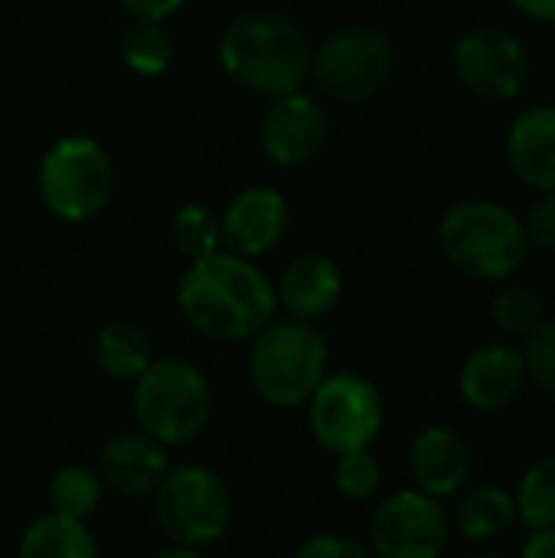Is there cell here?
<instances>
[{"instance_id": "d6986e66", "label": "cell", "mask_w": 555, "mask_h": 558, "mask_svg": "<svg viewBox=\"0 0 555 558\" xmlns=\"http://www.w3.org/2000/svg\"><path fill=\"white\" fill-rule=\"evenodd\" d=\"M92 353H95L98 369L114 383H137L150 369V363L157 360L147 330L131 324V320L105 324L95 333Z\"/></svg>"}, {"instance_id": "cb8c5ba5", "label": "cell", "mask_w": 555, "mask_h": 558, "mask_svg": "<svg viewBox=\"0 0 555 558\" xmlns=\"http://www.w3.org/2000/svg\"><path fill=\"white\" fill-rule=\"evenodd\" d=\"M517 517L533 530H555V454L536 461L517 487Z\"/></svg>"}, {"instance_id": "ba28073f", "label": "cell", "mask_w": 555, "mask_h": 558, "mask_svg": "<svg viewBox=\"0 0 555 558\" xmlns=\"http://www.w3.org/2000/svg\"><path fill=\"white\" fill-rule=\"evenodd\" d=\"M396 72V46L376 26H340L317 49L311 75L317 85L343 105H363L376 98Z\"/></svg>"}, {"instance_id": "30bf717a", "label": "cell", "mask_w": 555, "mask_h": 558, "mask_svg": "<svg viewBox=\"0 0 555 558\" xmlns=\"http://www.w3.org/2000/svg\"><path fill=\"white\" fill-rule=\"evenodd\" d=\"M458 82L484 101H510L527 88L530 52L504 26H471L451 52Z\"/></svg>"}, {"instance_id": "f546056e", "label": "cell", "mask_w": 555, "mask_h": 558, "mask_svg": "<svg viewBox=\"0 0 555 558\" xmlns=\"http://www.w3.org/2000/svg\"><path fill=\"white\" fill-rule=\"evenodd\" d=\"M294 558H376L363 543L340 536V533H321L311 536L307 543H301V549L294 553Z\"/></svg>"}, {"instance_id": "9c48e42d", "label": "cell", "mask_w": 555, "mask_h": 558, "mask_svg": "<svg viewBox=\"0 0 555 558\" xmlns=\"http://www.w3.org/2000/svg\"><path fill=\"white\" fill-rule=\"evenodd\" d=\"M304 409L311 438L334 458L370 448L386 418L379 389L360 373L324 376Z\"/></svg>"}, {"instance_id": "e0dca14e", "label": "cell", "mask_w": 555, "mask_h": 558, "mask_svg": "<svg viewBox=\"0 0 555 558\" xmlns=\"http://www.w3.org/2000/svg\"><path fill=\"white\" fill-rule=\"evenodd\" d=\"M275 298L288 317L317 324L340 304L343 275H340L337 262H330L327 255L307 252V255H298L285 268L281 281L275 284Z\"/></svg>"}, {"instance_id": "ffe728a7", "label": "cell", "mask_w": 555, "mask_h": 558, "mask_svg": "<svg viewBox=\"0 0 555 558\" xmlns=\"http://www.w3.org/2000/svg\"><path fill=\"white\" fill-rule=\"evenodd\" d=\"M16 558H98V543L85 523L46 513L23 530Z\"/></svg>"}, {"instance_id": "e575fe53", "label": "cell", "mask_w": 555, "mask_h": 558, "mask_svg": "<svg viewBox=\"0 0 555 558\" xmlns=\"http://www.w3.org/2000/svg\"><path fill=\"white\" fill-rule=\"evenodd\" d=\"M471 558H504V556H494V553H484V556H471Z\"/></svg>"}, {"instance_id": "8992f818", "label": "cell", "mask_w": 555, "mask_h": 558, "mask_svg": "<svg viewBox=\"0 0 555 558\" xmlns=\"http://www.w3.org/2000/svg\"><path fill=\"white\" fill-rule=\"evenodd\" d=\"M154 517L173 546L206 549L232 526V490L203 464H180L154 490Z\"/></svg>"}, {"instance_id": "836d02e7", "label": "cell", "mask_w": 555, "mask_h": 558, "mask_svg": "<svg viewBox=\"0 0 555 558\" xmlns=\"http://www.w3.org/2000/svg\"><path fill=\"white\" fill-rule=\"evenodd\" d=\"M154 558H206L200 549H186V546H170L164 553H157Z\"/></svg>"}, {"instance_id": "603a6c76", "label": "cell", "mask_w": 555, "mask_h": 558, "mask_svg": "<svg viewBox=\"0 0 555 558\" xmlns=\"http://www.w3.org/2000/svg\"><path fill=\"white\" fill-rule=\"evenodd\" d=\"M173 36L164 23L157 20H134L128 29H124V39H121V59L124 65L134 72V75H144V78H157L170 69L173 62Z\"/></svg>"}, {"instance_id": "8fae6325", "label": "cell", "mask_w": 555, "mask_h": 558, "mask_svg": "<svg viewBox=\"0 0 555 558\" xmlns=\"http://www.w3.org/2000/svg\"><path fill=\"white\" fill-rule=\"evenodd\" d=\"M451 539L445 507L422 490L386 497L370 520V553L376 558H442Z\"/></svg>"}, {"instance_id": "4fadbf2b", "label": "cell", "mask_w": 555, "mask_h": 558, "mask_svg": "<svg viewBox=\"0 0 555 558\" xmlns=\"http://www.w3.org/2000/svg\"><path fill=\"white\" fill-rule=\"evenodd\" d=\"M291 222L288 199L272 186H249L226 206L219 219V235L226 252L242 258L268 255L281 245Z\"/></svg>"}, {"instance_id": "2e32d148", "label": "cell", "mask_w": 555, "mask_h": 558, "mask_svg": "<svg viewBox=\"0 0 555 558\" xmlns=\"http://www.w3.org/2000/svg\"><path fill=\"white\" fill-rule=\"evenodd\" d=\"M95 471L101 474L108 490L121 497H147L170 471V461H167V448L137 428L108 438Z\"/></svg>"}, {"instance_id": "f1b7e54d", "label": "cell", "mask_w": 555, "mask_h": 558, "mask_svg": "<svg viewBox=\"0 0 555 558\" xmlns=\"http://www.w3.org/2000/svg\"><path fill=\"white\" fill-rule=\"evenodd\" d=\"M523 232L527 242L543 248V252H555V190L540 193V199L530 206L527 219H523Z\"/></svg>"}, {"instance_id": "4dcf8cb0", "label": "cell", "mask_w": 555, "mask_h": 558, "mask_svg": "<svg viewBox=\"0 0 555 558\" xmlns=\"http://www.w3.org/2000/svg\"><path fill=\"white\" fill-rule=\"evenodd\" d=\"M121 10L131 16V20H157L164 23L167 16H173L186 0H118Z\"/></svg>"}, {"instance_id": "6da1fadb", "label": "cell", "mask_w": 555, "mask_h": 558, "mask_svg": "<svg viewBox=\"0 0 555 558\" xmlns=\"http://www.w3.org/2000/svg\"><path fill=\"white\" fill-rule=\"evenodd\" d=\"M177 307L196 333L239 343L275 320L278 298L275 284L252 258L216 248L190 262L177 288Z\"/></svg>"}, {"instance_id": "d4e9b609", "label": "cell", "mask_w": 555, "mask_h": 558, "mask_svg": "<svg viewBox=\"0 0 555 558\" xmlns=\"http://www.w3.org/2000/svg\"><path fill=\"white\" fill-rule=\"evenodd\" d=\"M170 239L177 245V252L190 262L216 252L222 245V235H219V216L209 209V206H200V203H186L173 213L170 219Z\"/></svg>"}, {"instance_id": "5bb4252c", "label": "cell", "mask_w": 555, "mask_h": 558, "mask_svg": "<svg viewBox=\"0 0 555 558\" xmlns=\"http://www.w3.org/2000/svg\"><path fill=\"white\" fill-rule=\"evenodd\" d=\"M523 353L510 343H484L461 366V396L478 412H504L527 386Z\"/></svg>"}, {"instance_id": "1f68e13d", "label": "cell", "mask_w": 555, "mask_h": 558, "mask_svg": "<svg viewBox=\"0 0 555 558\" xmlns=\"http://www.w3.org/2000/svg\"><path fill=\"white\" fill-rule=\"evenodd\" d=\"M510 7L520 10L527 20H536V23L555 26V0H510Z\"/></svg>"}, {"instance_id": "7a4b0ae2", "label": "cell", "mask_w": 555, "mask_h": 558, "mask_svg": "<svg viewBox=\"0 0 555 558\" xmlns=\"http://www.w3.org/2000/svg\"><path fill=\"white\" fill-rule=\"evenodd\" d=\"M219 62L236 85L265 98H281L301 92L311 78L314 43L294 16L249 10L222 29Z\"/></svg>"}, {"instance_id": "7c38bea8", "label": "cell", "mask_w": 555, "mask_h": 558, "mask_svg": "<svg viewBox=\"0 0 555 558\" xmlns=\"http://www.w3.org/2000/svg\"><path fill=\"white\" fill-rule=\"evenodd\" d=\"M330 134L327 111L317 98H311L304 88L272 98L265 118H262V147L278 167H304L311 163Z\"/></svg>"}, {"instance_id": "3957f363", "label": "cell", "mask_w": 555, "mask_h": 558, "mask_svg": "<svg viewBox=\"0 0 555 558\" xmlns=\"http://www.w3.org/2000/svg\"><path fill=\"white\" fill-rule=\"evenodd\" d=\"M438 245L451 268L474 281L514 278L530 252L523 219L494 199H461L438 222Z\"/></svg>"}, {"instance_id": "5b68a950", "label": "cell", "mask_w": 555, "mask_h": 558, "mask_svg": "<svg viewBox=\"0 0 555 558\" xmlns=\"http://www.w3.org/2000/svg\"><path fill=\"white\" fill-rule=\"evenodd\" d=\"M134 418L164 448L190 445L213 418V386L190 360L160 356L134 383Z\"/></svg>"}, {"instance_id": "83f0119b", "label": "cell", "mask_w": 555, "mask_h": 558, "mask_svg": "<svg viewBox=\"0 0 555 558\" xmlns=\"http://www.w3.org/2000/svg\"><path fill=\"white\" fill-rule=\"evenodd\" d=\"M520 353L527 363V379L555 396V317H546L530 337H523Z\"/></svg>"}, {"instance_id": "ac0fdd59", "label": "cell", "mask_w": 555, "mask_h": 558, "mask_svg": "<svg viewBox=\"0 0 555 558\" xmlns=\"http://www.w3.org/2000/svg\"><path fill=\"white\" fill-rule=\"evenodd\" d=\"M507 163L536 193L555 190V101L520 111L507 131Z\"/></svg>"}, {"instance_id": "52a82bcc", "label": "cell", "mask_w": 555, "mask_h": 558, "mask_svg": "<svg viewBox=\"0 0 555 558\" xmlns=\"http://www.w3.org/2000/svg\"><path fill=\"white\" fill-rule=\"evenodd\" d=\"M43 206L62 222H85L98 216L114 193V163L92 137L56 141L36 170Z\"/></svg>"}, {"instance_id": "9a60e30c", "label": "cell", "mask_w": 555, "mask_h": 558, "mask_svg": "<svg viewBox=\"0 0 555 558\" xmlns=\"http://www.w3.org/2000/svg\"><path fill=\"white\" fill-rule=\"evenodd\" d=\"M409 471L415 490L442 500L464 490L471 481V448L448 425H429L415 435L409 448Z\"/></svg>"}, {"instance_id": "4316f807", "label": "cell", "mask_w": 555, "mask_h": 558, "mask_svg": "<svg viewBox=\"0 0 555 558\" xmlns=\"http://www.w3.org/2000/svg\"><path fill=\"white\" fill-rule=\"evenodd\" d=\"M334 487L353 500V504H363V500H373L383 487V468L379 461L373 458L370 448L363 451H347V454H337V464H334Z\"/></svg>"}, {"instance_id": "d6a6232c", "label": "cell", "mask_w": 555, "mask_h": 558, "mask_svg": "<svg viewBox=\"0 0 555 558\" xmlns=\"http://www.w3.org/2000/svg\"><path fill=\"white\" fill-rule=\"evenodd\" d=\"M520 558H555V530H543L533 533L523 546Z\"/></svg>"}, {"instance_id": "484cf974", "label": "cell", "mask_w": 555, "mask_h": 558, "mask_svg": "<svg viewBox=\"0 0 555 558\" xmlns=\"http://www.w3.org/2000/svg\"><path fill=\"white\" fill-rule=\"evenodd\" d=\"M546 320V301L530 284H507L494 298V324L507 337H530Z\"/></svg>"}, {"instance_id": "277c9868", "label": "cell", "mask_w": 555, "mask_h": 558, "mask_svg": "<svg viewBox=\"0 0 555 558\" xmlns=\"http://www.w3.org/2000/svg\"><path fill=\"white\" fill-rule=\"evenodd\" d=\"M327 376V343L314 324L281 317L252 337L249 379L272 409H301Z\"/></svg>"}, {"instance_id": "7402d4cb", "label": "cell", "mask_w": 555, "mask_h": 558, "mask_svg": "<svg viewBox=\"0 0 555 558\" xmlns=\"http://www.w3.org/2000/svg\"><path fill=\"white\" fill-rule=\"evenodd\" d=\"M46 500H49V513L85 523L88 517L98 513V507L105 500V481L88 464H62L49 477Z\"/></svg>"}, {"instance_id": "44dd1931", "label": "cell", "mask_w": 555, "mask_h": 558, "mask_svg": "<svg viewBox=\"0 0 555 558\" xmlns=\"http://www.w3.org/2000/svg\"><path fill=\"white\" fill-rule=\"evenodd\" d=\"M514 520H517V504L504 487H478L461 497L451 526H458L461 536L484 543L504 536L514 526Z\"/></svg>"}]
</instances>
